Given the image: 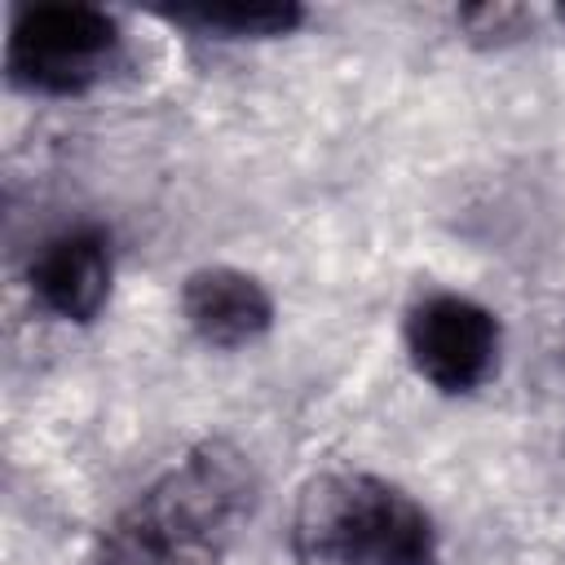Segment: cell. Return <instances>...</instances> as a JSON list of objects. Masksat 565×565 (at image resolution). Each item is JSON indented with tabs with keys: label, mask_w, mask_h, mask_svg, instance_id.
Instances as JSON below:
<instances>
[{
	"label": "cell",
	"mask_w": 565,
	"mask_h": 565,
	"mask_svg": "<svg viewBox=\"0 0 565 565\" xmlns=\"http://www.w3.org/2000/svg\"><path fill=\"white\" fill-rule=\"evenodd\" d=\"M181 318L207 349H247L269 335L274 296L238 265H203L181 282Z\"/></svg>",
	"instance_id": "obj_6"
},
{
	"label": "cell",
	"mask_w": 565,
	"mask_h": 565,
	"mask_svg": "<svg viewBox=\"0 0 565 565\" xmlns=\"http://www.w3.org/2000/svg\"><path fill=\"white\" fill-rule=\"evenodd\" d=\"M260 508V472L225 437L172 459L102 530L88 565H230Z\"/></svg>",
	"instance_id": "obj_1"
},
{
	"label": "cell",
	"mask_w": 565,
	"mask_h": 565,
	"mask_svg": "<svg viewBox=\"0 0 565 565\" xmlns=\"http://www.w3.org/2000/svg\"><path fill=\"white\" fill-rule=\"evenodd\" d=\"M561 26H565V9H561Z\"/></svg>",
	"instance_id": "obj_9"
},
{
	"label": "cell",
	"mask_w": 565,
	"mask_h": 565,
	"mask_svg": "<svg viewBox=\"0 0 565 565\" xmlns=\"http://www.w3.org/2000/svg\"><path fill=\"white\" fill-rule=\"evenodd\" d=\"M168 22L194 31V35H216V40H278L291 35L305 22V9L291 0H203V4H177L159 9Z\"/></svg>",
	"instance_id": "obj_7"
},
{
	"label": "cell",
	"mask_w": 565,
	"mask_h": 565,
	"mask_svg": "<svg viewBox=\"0 0 565 565\" xmlns=\"http://www.w3.org/2000/svg\"><path fill=\"white\" fill-rule=\"evenodd\" d=\"M124 57V31L102 4L44 0L9 18L4 71L9 84L35 97H84Z\"/></svg>",
	"instance_id": "obj_3"
},
{
	"label": "cell",
	"mask_w": 565,
	"mask_h": 565,
	"mask_svg": "<svg viewBox=\"0 0 565 565\" xmlns=\"http://www.w3.org/2000/svg\"><path fill=\"white\" fill-rule=\"evenodd\" d=\"M296 565H437L433 512L397 481L362 468H331L300 486L291 508Z\"/></svg>",
	"instance_id": "obj_2"
},
{
	"label": "cell",
	"mask_w": 565,
	"mask_h": 565,
	"mask_svg": "<svg viewBox=\"0 0 565 565\" xmlns=\"http://www.w3.org/2000/svg\"><path fill=\"white\" fill-rule=\"evenodd\" d=\"M115 282V247L102 225H71L40 243L26 265L31 300L57 322H93Z\"/></svg>",
	"instance_id": "obj_5"
},
{
	"label": "cell",
	"mask_w": 565,
	"mask_h": 565,
	"mask_svg": "<svg viewBox=\"0 0 565 565\" xmlns=\"http://www.w3.org/2000/svg\"><path fill=\"white\" fill-rule=\"evenodd\" d=\"M530 13L516 9V4H472V9H459V26L468 31V40H481V44H503V40H516L525 31Z\"/></svg>",
	"instance_id": "obj_8"
},
{
	"label": "cell",
	"mask_w": 565,
	"mask_h": 565,
	"mask_svg": "<svg viewBox=\"0 0 565 565\" xmlns=\"http://www.w3.org/2000/svg\"><path fill=\"white\" fill-rule=\"evenodd\" d=\"M402 344L424 384L463 397L477 393L499 371L503 327L499 313L486 309L481 300L459 291H433L406 309Z\"/></svg>",
	"instance_id": "obj_4"
}]
</instances>
